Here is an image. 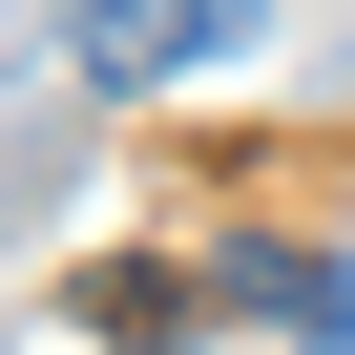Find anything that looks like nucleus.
<instances>
[{
	"label": "nucleus",
	"mask_w": 355,
	"mask_h": 355,
	"mask_svg": "<svg viewBox=\"0 0 355 355\" xmlns=\"http://www.w3.org/2000/svg\"><path fill=\"white\" fill-rule=\"evenodd\" d=\"M84 313H105V334H125V355H167V334H189V272H105V293H84Z\"/></svg>",
	"instance_id": "nucleus-3"
},
{
	"label": "nucleus",
	"mask_w": 355,
	"mask_h": 355,
	"mask_svg": "<svg viewBox=\"0 0 355 355\" xmlns=\"http://www.w3.org/2000/svg\"><path fill=\"white\" fill-rule=\"evenodd\" d=\"M251 21H272V0H84L63 63H84V84H189V63H230Z\"/></svg>",
	"instance_id": "nucleus-2"
},
{
	"label": "nucleus",
	"mask_w": 355,
	"mask_h": 355,
	"mask_svg": "<svg viewBox=\"0 0 355 355\" xmlns=\"http://www.w3.org/2000/svg\"><path fill=\"white\" fill-rule=\"evenodd\" d=\"M209 293H230L251 334H293V355H355V251H313V230H230Z\"/></svg>",
	"instance_id": "nucleus-1"
}]
</instances>
